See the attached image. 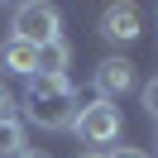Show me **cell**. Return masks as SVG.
Listing matches in <instances>:
<instances>
[{
	"instance_id": "7",
	"label": "cell",
	"mask_w": 158,
	"mask_h": 158,
	"mask_svg": "<svg viewBox=\"0 0 158 158\" xmlns=\"http://www.w3.org/2000/svg\"><path fill=\"white\" fill-rule=\"evenodd\" d=\"M67 62H72L67 39H53V43L39 48V72H34V77H67Z\"/></svg>"
},
{
	"instance_id": "11",
	"label": "cell",
	"mask_w": 158,
	"mask_h": 158,
	"mask_svg": "<svg viewBox=\"0 0 158 158\" xmlns=\"http://www.w3.org/2000/svg\"><path fill=\"white\" fill-rule=\"evenodd\" d=\"M110 158H148V153H139V148H115Z\"/></svg>"
},
{
	"instance_id": "3",
	"label": "cell",
	"mask_w": 158,
	"mask_h": 158,
	"mask_svg": "<svg viewBox=\"0 0 158 158\" xmlns=\"http://www.w3.org/2000/svg\"><path fill=\"white\" fill-rule=\"evenodd\" d=\"M72 129L81 134V144H115L120 129H125V120H120L115 101H91V106H81V110H77Z\"/></svg>"
},
{
	"instance_id": "4",
	"label": "cell",
	"mask_w": 158,
	"mask_h": 158,
	"mask_svg": "<svg viewBox=\"0 0 158 158\" xmlns=\"http://www.w3.org/2000/svg\"><path fill=\"white\" fill-rule=\"evenodd\" d=\"M101 34H106L110 43H129L144 34V15H139V5H106V15H101Z\"/></svg>"
},
{
	"instance_id": "2",
	"label": "cell",
	"mask_w": 158,
	"mask_h": 158,
	"mask_svg": "<svg viewBox=\"0 0 158 158\" xmlns=\"http://www.w3.org/2000/svg\"><path fill=\"white\" fill-rule=\"evenodd\" d=\"M15 39L34 43V48H43V43L62 39V15L53 10V5H43V0H29V5H15V19H10Z\"/></svg>"
},
{
	"instance_id": "5",
	"label": "cell",
	"mask_w": 158,
	"mask_h": 158,
	"mask_svg": "<svg viewBox=\"0 0 158 158\" xmlns=\"http://www.w3.org/2000/svg\"><path fill=\"white\" fill-rule=\"evenodd\" d=\"M96 91H101L96 101H115V96H125V91H134V62L106 58V62L96 67Z\"/></svg>"
},
{
	"instance_id": "8",
	"label": "cell",
	"mask_w": 158,
	"mask_h": 158,
	"mask_svg": "<svg viewBox=\"0 0 158 158\" xmlns=\"http://www.w3.org/2000/svg\"><path fill=\"white\" fill-rule=\"evenodd\" d=\"M19 153H24V125L0 120V158H19Z\"/></svg>"
},
{
	"instance_id": "12",
	"label": "cell",
	"mask_w": 158,
	"mask_h": 158,
	"mask_svg": "<svg viewBox=\"0 0 158 158\" xmlns=\"http://www.w3.org/2000/svg\"><path fill=\"white\" fill-rule=\"evenodd\" d=\"M19 158H48V153H43V148H24Z\"/></svg>"
},
{
	"instance_id": "13",
	"label": "cell",
	"mask_w": 158,
	"mask_h": 158,
	"mask_svg": "<svg viewBox=\"0 0 158 158\" xmlns=\"http://www.w3.org/2000/svg\"><path fill=\"white\" fill-rule=\"evenodd\" d=\"M81 158H106V153H81Z\"/></svg>"
},
{
	"instance_id": "1",
	"label": "cell",
	"mask_w": 158,
	"mask_h": 158,
	"mask_svg": "<svg viewBox=\"0 0 158 158\" xmlns=\"http://www.w3.org/2000/svg\"><path fill=\"white\" fill-rule=\"evenodd\" d=\"M81 101L72 91L67 77H29V91H24V115L39 129H72Z\"/></svg>"
},
{
	"instance_id": "10",
	"label": "cell",
	"mask_w": 158,
	"mask_h": 158,
	"mask_svg": "<svg viewBox=\"0 0 158 158\" xmlns=\"http://www.w3.org/2000/svg\"><path fill=\"white\" fill-rule=\"evenodd\" d=\"M144 110L158 115V81H144Z\"/></svg>"
},
{
	"instance_id": "6",
	"label": "cell",
	"mask_w": 158,
	"mask_h": 158,
	"mask_svg": "<svg viewBox=\"0 0 158 158\" xmlns=\"http://www.w3.org/2000/svg\"><path fill=\"white\" fill-rule=\"evenodd\" d=\"M0 67L15 72V77H34V72H39V48L10 34V39L0 43Z\"/></svg>"
},
{
	"instance_id": "9",
	"label": "cell",
	"mask_w": 158,
	"mask_h": 158,
	"mask_svg": "<svg viewBox=\"0 0 158 158\" xmlns=\"http://www.w3.org/2000/svg\"><path fill=\"white\" fill-rule=\"evenodd\" d=\"M15 110H19V101H15V91L0 81V120H15Z\"/></svg>"
}]
</instances>
